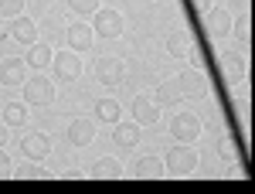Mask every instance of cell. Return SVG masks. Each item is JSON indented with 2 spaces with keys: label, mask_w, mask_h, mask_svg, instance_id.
Instances as JSON below:
<instances>
[{
  "label": "cell",
  "mask_w": 255,
  "mask_h": 194,
  "mask_svg": "<svg viewBox=\"0 0 255 194\" xmlns=\"http://www.w3.org/2000/svg\"><path fill=\"white\" fill-rule=\"evenodd\" d=\"M3 123L7 126H24L27 123V102H7L3 106Z\"/></svg>",
  "instance_id": "22"
},
{
  "label": "cell",
  "mask_w": 255,
  "mask_h": 194,
  "mask_svg": "<svg viewBox=\"0 0 255 194\" xmlns=\"http://www.w3.org/2000/svg\"><path fill=\"white\" fill-rule=\"evenodd\" d=\"M3 143H7V130L0 126V147H3Z\"/></svg>",
  "instance_id": "30"
},
{
  "label": "cell",
  "mask_w": 255,
  "mask_h": 194,
  "mask_svg": "<svg viewBox=\"0 0 255 194\" xmlns=\"http://www.w3.org/2000/svg\"><path fill=\"white\" fill-rule=\"evenodd\" d=\"M221 72L232 82H242V78H249V58H242L238 51H225L221 55Z\"/></svg>",
  "instance_id": "14"
},
{
  "label": "cell",
  "mask_w": 255,
  "mask_h": 194,
  "mask_svg": "<svg viewBox=\"0 0 255 194\" xmlns=\"http://www.w3.org/2000/svg\"><path fill=\"white\" fill-rule=\"evenodd\" d=\"M92 140H96V126L89 119H72L68 123V143L72 147H89Z\"/></svg>",
  "instance_id": "16"
},
{
  "label": "cell",
  "mask_w": 255,
  "mask_h": 194,
  "mask_svg": "<svg viewBox=\"0 0 255 194\" xmlns=\"http://www.w3.org/2000/svg\"><path fill=\"white\" fill-rule=\"evenodd\" d=\"M160 119V106L153 102V96H136L133 99V123L139 126H153Z\"/></svg>",
  "instance_id": "12"
},
{
  "label": "cell",
  "mask_w": 255,
  "mask_h": 194,
  "mask_svg": "<svg viewBox=\"0 0 255 194\" xmlns=\"http://www.w3.org/2000/svg\"><path fill=\"white\" fill-rule=\"evenodd\" d=\"M174 82H177V89H180V96H184V99L208 96V78H204V72H201V68H184Z\"/></svg>",
  "instance_id": "4"
},
{
  "label": "cell",
  "mask_w": 255,
  "mask_h": 194,
  "mask_svg": "<svg viewBox=\"0 0 255 194\" xmlns=\"http://www.w3.org/2000/svg\"><path fill=\"white\" fill-rule=\"evenodd\" d=\"M24 14V0H0V17H20Z\"/></svg>",
  "instance_id": "25"
},
{
  "label": "cell",
  "mask_w": 255,
  "mask_h": 194,
  "mask_svg": "<svg viewBox=\"0 0 255 194\" xmlns=\"http://www.w3.org/2000/svg\"><path fill=\"white\" fill-rule=\"evenodd\" d=\"M232 24H235V17L225 10V7H218V10H204V34L208 38H228L232 34Z\"/></svg>",
  "instance_id": "6"
},
{
  "label": "cell",
  "mask_w": 255,
  "mask_h": 194,
  "mask_svg": "<svg viewBox=\"0 0 255 194\" xmlns=\"http://www.w3.org/2000/svg\"><path fill=\"white\" fill-rule=\"evenodd\" d=\"M14 177H20V181H44L48 171H44V167H17Z\"/></svg>",
  "instance_id": "26"
},
{
  "label": "cell",
  "mask_w": 255,
  "mask_h": 194,
  "mask_svg": "<svg viewBox=\"0 0 255 194\" xmlns=\"http://www.w3.org/2000/svg\"><path fill=\"white\" fill-rule=\"evenodd\" d=\"M201 133H204V123H201V116H194V113H177V116L170 119V136L180 140V143H194Z\"/></svg>",
  "instance_id": "3"
},
{
  "label": "cell",
  "mask_w": 255,
  "mask_h": 194,
  "mask_svg": "<svg viewBox=\"0 0 255 194\" xmlns=\"http://www.w3.org/2000/svg\"><path fill=\"white\" fill-rule=\"evenodd\" d=\"M191 7H194V10H201V14H204V10H208V7H211V0H191Z\"/></svg>",
  "instance_id": "29"
},
{
  "label": "cell",
  "mask_w": 255,
  "mask_h": 194,
  "mask_svg": "<svg viewBox=\"0 0 255 194\" xmlns=\"http://www.w3.org/2000/svg\"><path fill=\"white\" fill-rule=\"evenodd\" d=\"M10 38L17 41V44H27V48H31V44L38 41V24H34L31 17H24V14H20V17L10 20Z\"/></svg>",
  "instance_id": "13"
},
{
  "label": "cell",
  "mask_w": 255,
  "mask_h": 194,
  "mask_svg": "<svg viewBox=\"0 0 255 194\" xmlns=\"http://www.w3.org/2000/svg\"><path fill=\"white\" fill-rule=\"evenodd\" d=\"M163 157H139L136 167H133V174L139 177V181H153V177H163Z\"/></svg>",
  "instance_id": "17"
},
{
  "label": "cell",
  "mask_w": 255,
  "mask_h": 194,
  "mask_svg": "<svg viewBox=\"0 0 255 194\" xmlns=\"http://www.w3.org/2000/svg\"><path fill=\"white\" fill-rule=\"evenodd\" d=\"M119 113H123V109H119L116 99H99L96 102V116L102 119V123H119Z\"/></svg>",
  "instance_id": "23"
},
{
  "label": "cell",
  "mask_w": 255,
  "mask_h": 194,
  "mask_svg": "<svg viewBox=\"0 0 255 194\" xmlns=\"http://www.w3.org/2000/svg\"><path fill=\"white\" fill-rule=\"evenodd\" d=\"M7 177H14V160H10V154L0 147V181H7Z\"/></svg>",
  "instance_id": "27"
},
{
  "label": "cell",
  "mask_w": 255,
  "mask_h": 194,
  "mask_svg": "<svg viewBox=\"0 0 255 194\" xmlns=\"http://www.w3.org/2000/svg\"><path fill=\"white\" fill-rule=\"evenodd\" d=\"M24 82H27V61L24 58L0 61V85H24Z\"/></svg>",
  "instance_id": "11"
},
{
  "label": "cell",
  "mask_w": 255,
  "mask_h": 194,
  "mask_svg": "<svg viewBox=\"0 0 255 194\" xmlns=\"http://www.w3.org/2000/svg\"><path fill=\"white\" fill-rule=\"evenodd\" d=\"M167 51H170L174 58H197V48H194V38H191V31H184V27H174V31L167 34Z\"/></svg>",
  "instance_id": "9"
},
{
  "label": "cell",
  "mask_w": 255,
  "mask_h": 194,
  "mask_svg": "<svg viewBox=\"0 0 255 194\" xmlns=\"http://www.w3.org/2000/svg\"><path fill=\"white\" fill-rule=\"evenodd\" d=\"M20 89H24V102H27V106H51V102H55V82L44 78V75L27 78Z\"/></svg>",
  "instance_id": "2"
},
{
  "label": "cell",
  "mask_w": 255,
  "mask_h": 194,
  "mask_svg": "<svg viewBox=\"0 0 255 194\" xmlns=\"http://www.w3.org/2000/svg\"><path fill=\"white\" fill-rule=\"evenodd\" d=\"M68 7H72V14H79V17H92L99 10V0H68Z\"/></svg>",
  "instance_id": "24"
},
{
  "label": "cell",
  "mask_w": 255,
  "mask_h": 194,
  "mask_svg": "<svg viewBox=\"0 0 255 194\" xmlns=\"http://www.w3.org/2000/svg\"><path fill=\"white\" fill-rule=\"evenodd\" d=\"M113 140H116L119 147H136L139 143V123H116V130H113Z\"/></svg>",
  "instance_id": "20"
},
{
  "label": "cell",
  "mask_w": 255,
  "mask_h": 194,
  "mask_svg": "<svg viewBox=\"0 0 255 194\" xmlns=\"http://www.w3.org/2000/svg\"><path fill=\"white\" fill-rule=\"evenodd\" d=\"M163 167H167L170 174H177V177L194 174V171H197V150L191 147V143H177V147H170V150H167Z\"/></svg>",
  "instance_id": "1"
},
{
  "label": "cell",
  "mask_w": 255,
  "mask_h": 194,
  "mask_svg": "<svg viewBox=\"0 0 255 194\" xmlns=\"http://www.w3.org/2000/svg\"><path fill=\"white\" fill-rule=\"evenodd\" d=\"M51 58H55L51 44H41V41H34V44L27 48V65H31V68H48V65H51Z\"/></svg>",
  "instance_id": "21"
},
{
  "label": "cell",
  "mask_w": 255,
  "mask_h": 194,
  "mask_svg": "<svg viewBox=\"0 0 255 194\" xmlns=\"http://www.w3.org/2000/svg\"><path fill=\"white\" fill-rule=\"evenodd\" d=\"M20 154L27 157V160H44V157L51 154V140L34 130V133H27L20 140Z\"/></svg>",
  "instance_id": "10"
},
{
  "label": "cell",
  "mask_w": 255,
  "mask_h": 194,
  "mask_svg": "<svg viewBox=\"0 0 255 194\" xmlns=\"http://www.w3.org/2000/svg\"><path fill=\"white\" fill-rule=\"evenodd\" d=\"M65 38H68V48H72V51H89V48H92V38H96V31L82 20V24H72V27H68Z\"/></svg>",
  "instance_id": "15"
},
{
  "label": "cell",
  "mask_w": 255,
  "mask_h": 194,
  "mask_svg": "<svg viewBox=\"0 0 255 194\" xmlns=\"http://www.w3.org/2000/svg\"><path fill=\"white\" fill-rule=\"evenodd\" d=\"M92 17H96L92 31H96L99 38H106V41L119 38V34H123V27H126V20H123V14H119V10H102V7H99Z\"/></svg>",
  "instance_id": "5"
},
{
  "label": "cell",
  "mask_w": 255,
  "mask_h": 194,
  "mask_svg": "<svg viewBox=\"0 0 255 194\" xmlns=\"http://www.w3.org/2000/svg\"><path fill=\"white\" fill-rule=\"evenodd\" d=\"M92 177L96 181H119L123 177V167H119V160H113V157H102V160L92 164Z\"/></svg>",
  "instance_id": "19"
},
{
  "label": "cell",
  "mask_w": 255,
  "mask_h": 194,
  "mask_svg": "<svg viewBox=\"0 0 255 194\" xmlns=\"http://www.w3.org/2000/svg\"><path fill=\"white\" fill-rule=\"evenodd\" d=\"M180 99H184V96H180V89H177L174 78H170V82H160L157 92H153V102H157L160 109H170V106H177Z\"/></svg>",
  "instance_id": "18"
},
{
  "label": "cell",
  "mask_w": 255,
  "mask_h": 194,
  "mask_svg": "<svg viewBox=\"0 0 255 194\" xmlns=\"http://www.w3.org/2000/svg\"><path fill=\"white\" fill-rule=\"evenodd\" d=\"M232 34H235V38L242 41V44H245V48H249V17L235 20V24H232Z\"/></svg>",
  "instance_id": "28"
},
{
  "label": "cell",
  "mask_w": 255,
  "mask_h": 194,
  "mask_svg": "<svg viewBox=\"0 0 255 194\" xmlns=\"http://www.w3.org/2000/svg\"><path fill=\"white\" fill-rule=\"evenodd\" d=\"M96 75L106 89H123V82H126V65L119 58H102L96 65Z\"/></svg>",
  "instance_id": "8"
},
{
  "label": "cell",
  "mask_w": 255,
  "mask_h": 194,
  "mask_svg": "<svg viewBox=\"0 0 255 194\" xmlns=\"http://www.w3.org/2000/svg\"><path fill=\"white\" fill-rule=\"evenodd\" d=\"M51 65H55V78H58V82H72V78L82 75V58H79V51H55Z\"/></svg>",
  "instance_id": "7"
}]
</instances>
